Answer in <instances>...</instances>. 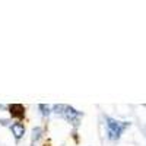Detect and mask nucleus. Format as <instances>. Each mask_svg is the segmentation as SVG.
I'll list each match as a JSON object with an SVG mask.
<instances>
[{
    "instance_id": "obj_1",
    "label": "nucleus",
    "mask_w": 146,
    "mask_h": 146,
    "mask_svg": "<svg viewBox=\"0 0 146 146\" xmlns=\"http://www.w3.org/2000/svg\"><path fill=\"white\" fill-rule=\"evenodd\" d=\"M107 121V136L110 140H118L123 135V131L130 126L129 121H118L113 117H105Z\"/></svg>"
},
{
    "instance_id": "obj_5",
    "label": "nucleus",
    "mask_w": 146,
    "mask_h": 146,
    "mask_svg": "<svg viewBox=\"0 0 146 146\" xmlns=\"http://www.w3.org/2000/svg\"><path fill=\"white\" fill-rule=\"evenodd\" d=\"M38 108L41 110V114H42L44 117H47V115H50V114H51V108H50V105L40 104V105H38Z\"/></svg>"
},
{
    "instance_id": "obj_6",
    "label": "nucleus",
    "mask_w": 146,
    "mask_h": 146,
    "mask_svg": "<svg viewBox=\"0 0 146 146\" xmlns=\"http://www.w3.org/2000/svg\"><path fill=\"white\" fill-rule=\"evenodd\" d=\"M41 133H42V129H41V127H35V129L32 130V143L36 142V140L41 137Z\"/></svg>"
},
{
    "instance_id": "obj_7",
    "label": "nucleus",
    "mask_w": 146,
    "mask_h": 146,
    "mask_svg": "<svg viewBox=\"0 0 146 146\" xmlns=\"http://www.w3.org/2000/svg\"><path fill=\"white\" fill-rule=\"evenodd\" d=\"M7 107H5V105H0V110H6Z\"/></svg>"
},
{
    "instance_id": "obj_2",
    "label": "nucleus",
    "mask_w": 146,
    "mask_h": 146,
    "mask_svg": "<svg viewBox=\"0 0 146 146\" xmlns=\"http://www.w3.org/2000/svg\"><path fill=\"white\" fill-rule=\"evenodd\" d=\"M62 117H63L66 121H69L70 124H73L75 127H78L79 123H80V118L83 117V113H82V111H78L76 108H73V107H70V105H64V110H63Z\"/></svg>"
},
{
    "instance_id": "obj_3",
    "label": "nucleus",
    "mask_w": 146,
    "mask_h": 146,
    "mask_svg": "<svg viewBox=\"0 0 146 146\" xmlns=\"http://www.w3.org/2000/svg\"><path fill=\"white\" fill-rule=\"evenodd\" d=\"M7 110H9L10 115L13 117V118L21 120V118L25 117V108H23L22 104H10V105L7 107Z\"/></svg>"
},
{
    "instance_id": "obj_4",
    "label": "nucleus",
    "mask_w": 146,
    "mask_h": 146,
    "mask_svg": "<svg viewBox=\"0 0 146 146\" xmlns=\"http://www.w3.org/2000/svg\"><path fill=\"white\" fill-rule=\"evenodd\" d=\"M10 130H12V135L15 136L16 140H19L23 135H25V126H23L22 123H19V121H16V123H12V124H10Z\"/></svg>"
}]
</instances>
